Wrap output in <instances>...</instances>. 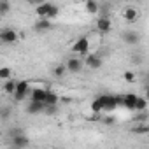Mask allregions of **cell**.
I'll return each instance as SVG.
<instances>
[{
	"mask_svg": "<svg viewBox=\"0 0 149 149\" xmlns=\"http://www.w3.org/2000/svg\"><path fill=\"white\" fill-rule=\"evenodd\" d=\"M86 65L91 68V70H98L102 67V58L98 54H88L86 56Z\"/></svg>",
	"mask_w": 149,
	"mask_h": 149,
	"instance_id": "cell-10",
	"label": "cell"
},
{
	"mask_svg": "<svg viewBox=\"0 0 149 149\" xmlns=\"http://www.w3.org/2000/svg\"><path fill=\"white\" fill-rule=\"evenodd\" d=\"M100 104H102V114L104 112H112L118 104H116V95H100L98 97Z\"/></svg>",
	"mask_w": 149,
	"mask_h": 149,
	"instance_id": "cell-3",
	"label": "cell"
},
{
	"mask_svg": "<svg viewBox=\"0 0 149 149\" xmlns=\"http://www.w3.org/2000/svg\"><path fill=\"white\" fill-rule=\"evenodd\" d=\"M28 91H30V90H28V83H26V81H18V84H16V91H14L13 97H14L16 102H21V100L28 95Z\"/></svg>",
	"mask_w": 149,
	"mask_h": 149,
	"instance_id": "cell-7",
	"label": "cell"
},
{
	"mask_svg": "<svg viewBox=\"0 0 149 149\" xmlns=\"http://www.w3.org/2000/svg\"><path fill=\"white\" fill-rule=\"evenodd\" d=\"M91 112H95V114H102V104H100L98 97L91 102Z\"/></svg>",
	"mask_w": 149,
	"mask_h": 149,
	"instance_id": "cell-22",
	"label": "cell"
},
{
	"mask_svg": "<svg viewBox=\"0 0 149 149\" xmlns=\"http://www.w3.org/2000/svg\"><path fill=\"white\" fill-rule=\"evenodd\" d=\"M18 40H19V35L13 28H4L2 32H0V42H4V44H16Z\"/></svg>",
	"mask_w": 149,
	"mask_h": 149,
	"instance_id": "cell-5",
	"label": "cell"
},
{
	"mask_svg": "<svg viewBox=\"0 0 149 149\" xmlns=\"http://www.w3.org/2000/svg\"><path fill=\"white\" fill-rule=\"evenodd\" d=\"M84 9H86L88 14H98L100 6H98V2H95V0H88V2L84 4Z\"/></svg>",
	"mask_w": 149,
	"mask_h": 149,
	"instance_id": "cell-17",
	"label": "cell"
},
{
	"mask_svg": "<svg viewBox=\"0 0 149 149\" xmlns=\"http://www.w3.org/2000/svg\"><path fill=\"white\" fill-rule=\"evenodd\" d=\"M147 130H149V128H147L146 125H140V126H139V128H135L133 132H137V133H147Z\"/></svg>",
	"mask_w": 149,
	"mask_h": 149,
	"instance_id": "cell-26",
	"label": "cell"
},
{
	"mask_svg": "<svg viewBox=\"0 0 149 149\" xmlns=\"http://www.w3.org/2000/svg\"><path fill=\"white\" fill-rule=\"evenodd\" d=\"M135 74L133 72H125V81H128V83H135Z\"/></svg>",
	"mask_w": 149,
	"mask_h": 149,
	"instance_id": "cell-24",
	"label": "cell"
},
{
	"mask_svg": "<svg viewBox=\"0 0 149 149\" xmlns=\"http://www.w3.org/2000/svg\"><path fill=\"white\" fill-rule=\"evenodd\" d=\"M65 72H67V68H65V63H60V65H56V67H54V70H53L54 77H58V79L65 76Z\"/></svg>",
	"mask_w": 149,
	"mask_h": 149,
	"instance_id": "cell-21",
	"label": "cell"
},
{
	"mask_svg": "<svg viewBox=\"0 0 149 149\" xmlns=\"http://www.w3.org/2000/svg\"><path fill=\"white\" fill-rule=\"evenodd\" d=\"M13 79V68L11 67H0V81H9Z\"/></svg>",
	"mask_w": 149,
	"mask_h": 149,
	"instance_id": "cell-18",
	"label": "cell"
},
{
	"mask_svg": "<svg viewBox=\"0 0 149 149\" xmlns=\"http://www.w3.org/2000/svg\"><path fill=\"white\" fill-rule=\"evenodd\" d=\"M33 28H35L37 32H47V30L53 28V21H47V19H37L35 25H33Z\"/></svg>",
	"mask_w": 149,
	"mask_h": 149,
	"instance_id": "cell-14",
	"label": "cell"
},
{
	"mask_svg": "<svg viewBox=\"0 0 149 149\" xmlns=\"http://www.w3.org/2000/svg\"><path fill=\"white\" fill-rule=\"evenodd\" d=\"M111 28H112V21H111L109 16H100V18L97 19V30H98L100 33H109Z\"/></svg>",
	"mask_w": 149,
	"mask_h": 149,
	"instance_id": "cell-8",
	"label": "cell"
},
{
	"mask_svg": "<svg viewBox=\"0 0 149 149\" xmlns=\"http://www.w3.org/2000/svg\"><path fill=\"white\" fill-rule=\"evenodd\" d=\"M46 95H47V90H44V88H35V90H32L30 91V102H39V104H44V100H46Z\"/></svg>",
	"mask_w": 149,
	"mask_h": 149,
	"instance_id": "cell-9",
	"label": "cell"
},
{
	"mask_svg": "<svg viewBox=\"0 0 149 149\" xmlns=\"http://www.w3.org/2000/svg\"><path fill=\"white\" fill-rule=\"evenodd\" d=\"M44 104H39V102H30L28 104V107H26V112L28 114H40V112H44Z\"/></svg>",
	"mask_w": 149,
	"mask_h": 149,
	"instance_id": "cell-16",
	"label": "cell"
},
{
	"mask_svg": "<svg viewBox=\"0 0 149 149\" xmlns=\"http://www.w3.org/2000/svg\"><path fill=\"white\" fill-rule=\"evenodd\" d=\"M123 18H125L128 23H135V21L139 19V11H137L135 7H126V9L123 11Z\"/></svg>",
	"mask_w": 149,
	"mask_h": 149,
	"instance_id": "cell-12",
	"label": "cell"
},
{
	"mask_svg": "<svg viewBox=\"0 0 149 149\" xmlns=\"http://www.w3.org/2000/svg\"><path fill=\"white\" fill-rule=\"evenodd\" d=\"M35 14L39 16V19H47V21H53L58 14H60V7L56 4H51V2H44V4H39L35 7Z\"/></svg>",
	"mask_w": 149,
	"mask_h": 149,
	"instance_id": "cell-1",
	"label": "cell"
},
{
	"mask_svg": "<svg viewBox=\"0 0 149 149\" xmlns=\"http://www.w3.org/2000/svg\"><path fill=\"white\" fill-rule=\"evenodd\" d=\"M88 51H90V40H88V37H81V39H77L76 42L72 44V53H76L79 56L88 54Z\"/></svg>",
	"mask_w": 149,
	"mask_h": 149,
	"instance_id": "cell-2",
	"label": "cell"
},
{
	"mask_svg": "<svg viewBox=\"0 0 149 149\" xmlns=\"http://www.w3.org/2000/svg\"><path fill=\"white\" fill-rule=\"evenodd\" d=\"M135 100H137V95L135 93L123 95V107L128 109V111H135Z\"/></svg>",
	"mask_w": 149,
	"mask_h": 149,
	"instance_id": "cell-11",
	"label": "cell"
},
{
	"mask_svg": "<svg viewBox=\"0 0 149 149\" xmlns=\"http://www.w3.org/2000/svg\"><path fill=\"white\" fill-rule=\"evenodd\" d=\"M147 109V100L144 97H137L135 100V112H146Z\"/></svg>",
	"mask_w": 149,
	"mask_h": 149,
	"instance_id": "cell-19",
	"label": "cell"
},
{
	"mask_svg": "<svg viewBox=\"0 0 149 149\" xmlns=\"http://www.w3.org/2000/svg\"><path fill=\"white\" fill-rule=\"evenodd\" d=\"M123 40H125L126 44H139L140 35H139L135 30H130V32H125V33H123Z\"/></svg>",
	"mask_w": 149,
	"mask_h": 149,
	"instance_id": "cell-13",
	"label": "cell"
},
{
	"mask_svg": "<svg viewBox=\"0 0 149 149\" xmlns=\"http://www.w3.org/2000/svg\"><path fill=\"white\" fill-rule=\"evenodd\" d=\"M16 84H18V81H14V79L6 81V83H4V91L9 93V95H14V91H16Z\"/></svg>",
	"mask_w": 149,
	"mask_h": 149,
	"instance_id": "cell-20",
	"label": "cell"
},
{
	"mask_svg": "<svg viewBox=\"0 0 149 149\" xmlns=\"http://www.w3.org/2000/svg\"><path fill=\"white\" fill-rule=\"evenodd\" d=\"M11 144L14 149H26L30 146V139L25 135V133H19V135H14L11 137Z\"/></svg>",
	"mask_w": 149,
	"mask_h": 149,
	"instance_id": "cell-6",
	"label": "cell"
},
{
	"mask_svg": "<svg viewBox=\"0 0 149 149\" xmlns=\"http://www.w3.org/2000/svg\"><path fill=\"white\" fill-rule=\"evenodd\" d=\"M83 67H84V63H83V60H81L79 56H72V58H68L67 63H65V68H67V72H70V74H79V72L83 70Z\"/></svg>",
	"mask_w": 149,
	"mask_h": 149,
	"instance_id": "cell-4",
	"label": "cell"
},
{
	"mask_svg": "<svg viewBox=\"0 0 149 149\" xmlns=\"http://www.w3.org/2000/svg\"><path fill=\"white\" fill-rule=\"evenodd\" d=\"M60 102V95L53 90H47V95H46V100H44V105H58Z\"/></svg>",
	"mask_w": 149,
	"mask_h": 149,
	"instance_id": "cell-15",
	"label": "cell"
},
{
	"mask_svg": "<svg viewBox=\"0 0 149 149\" xmlns=\"http://www.w3.org/2000/svg\"><path fill=\"white\" fill-rule=\"evenodd\" d=\"M60 100L61 102H65V104H70L72 100H70V97H60Z\"/></svg>",
	"mask_w": 149,
	"mask_h": 149,
	"instance_id": "cell-27",
	"label": "cell"
},
{
	"mask_svg": "<svg viewBox=\"0 0 149 149\" xmlns=\"http://www.w3.org/2000/svg\"><path fill=\"white\" fill-rule=\"evenodd\" d=\"M11 11V4L6 0H0V14H7Z\"/></svg>",
	"mask_w": 149,
	"mask_h": 149,
	"instance_id": "cell-23",
	"label": "cell"
},
{
	"mask_svg": "<svg viewBox=\"0 0 149 149\" xmlns=\"http://www.w3.org/2000/svg\"><path fill=\"white\" fill-rule=\"evenodd\" d=\"M102 121H104L105 125H114V123H116V119H114L112 116H105V118H104Z\"/></svg>",
	"mask_w": 149,
	"mask_h": 149,
	"instance_id": "cell-25",
	"label": "cell"
}]
</instances>
